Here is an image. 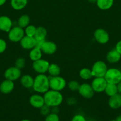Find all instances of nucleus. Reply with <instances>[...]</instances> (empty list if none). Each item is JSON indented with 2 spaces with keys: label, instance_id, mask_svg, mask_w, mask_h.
<instances>
[{
  "label": "nucleus",
  "instance_id": "nucleus-21",
  "mask_svg": "<svg viewBox=\"0 0 121 121\" xmlns=\"http://www.w3.org/2000/svg\"><path fill=\"white\" fill-rule=\"evenodd\" d=\"M27 4V0H11V6L15 10L23 9Z\"/></svg>",
  "mask_w": 121,
  "mask_h": 121
},
{
  "label": "nucleus",
  "instance_id": "nucleus-19",
  "mask_svg": "<svg viewBox=\"0 0 121 121\" xmlns=\"http://www.w3.org/2000/svg\"><path fill=\"white\" fill-rule=\"evenodd\" d=\"M121 58V54L119 53L116 49L110 50L106 56V60L110 63H115L118 62Z\"/></svg>",
  "mask_w": 121,
  "mask_h": 121
},
{
  "label": "nucleus",
  "instance_id": "nucleus-7",
  "mask_svg": "<svg viewBox=\"0 0 121 121\" xmlns=\"http://www.w3.org/2000/svg\"><path fill=\"white\" fill-rule=\"evenodd\" d=\"M49 65V63L47 60L40 59L36 61H33L32 66L34 70L37 73L45 74L47 72Z\"/></svg>",
  "mask_w": 121,
  "mask_h": 121
},
{
  "label": "nucleus",
  "instance_id": "nucleus-8",
  "mask_svg": "<svg viewBox=\"0 0 121 121\" xmlns=\"http://www.w3.org/2000/svg\"><path fill=\"white\" fill-rule=\"evenodd\" d=\"M21 69L14 66V67H10L7 69L5 71L4 76L5 79L14 82L19 79L21 77Z\"/></svg>",
  "mask_w": 121,
  "mask_h": 121
},
{
  "label": "nucleus",
  "instance_id": "nucleus-36",
  "mask_svg": "<svg viewBox=\"0 0 121 121\" xmlns=\"http://www.w3.org/2000/svg\"><path fill=\"white\" fill-rule=\"evenodd\" d=\"M115 49L119 53L121 54V40H120L117 43L116 47H115Z\"/></svg>",
  "mask_w": 121,
  "mask_h": 121
},
{
  "label": "nucleus",
  "instance_id": "nucleus-12",
  "mask_svg": "<svg viewBox=\"0 0 121 121\" xmlns=\"http://www.w3.org/2000/svg\"><path fill=\"white\" fill-rule=\"evenodd\" d=\"M20 44L21 47L25 50H32L35 47L36 39L34 37H29L24 35L20 40Z\"/></svg>",
  "mask_w": 121,
  "mask_h": 121
},
{
  "label": "nucleus",
  "instance_id": "nucleus-9",
  "mask_svg": "<svg viewBox=\"0 0 121 121\" xmlns=\"http://www.w3.org/2000/svg\"><path fill=\"white\" fill-rule=\"evenodd\" d=\"M78 91L83 98L87 99L92 98L94 94V91L91 85L87 83L80 85Z\"/></svg>",
  "mask_w": 121,
  "mask_h": 121
},
{
  "label": "nucleus",
  "instance_id": "nucleus-15",
  "mask_svg": "<svg viewBox=\"0 0 121 121\" xmlns=\"http://www.w3.org/2000/svg\"><path fill=\"white\" fill-rule=\"evenodd\" d=\"M29 102L30 104L35 108L40 109L45 105L43 97L38 94H34L31 96L29 99Z\"/></svg>",
  "mask_w": 121,
  "mask_h": 121
},
{
  "label": "nucleus",
  "instance_id": "nucleus-42",
  "mask_svg": "<svg viewBox=\"0 0 121 121\" xmlns=\"http://www.w3.org/2000/svg\"><path fill=\"white\" fill-rule=\"evenodd\" d=\"M117 121L116 120V119H115V120H113V121Z\"/></svg>",
  "mask_w": 121,
  "mask_h": 121
},
{
  "label": "nucleus",
  "instance_id": "nucleus-14",
  "mask_svg": "<svg viewBox=\"0 0 121 121\" xmlns=\"http://www.w3.org/2000/svg\"><path fill=\"white\" fill-rule=\"evenodd\" d=\"M41 50L43 53L46 54H53L57 50V46L55 43L51 41L45 40L41 47Z\"/></svg>",
  "mask_w": 121,
  "mask_h": 121
},
{
  "label": "nucleus",
  "instance_id": "nucleus-5",
  "mask_svg": "<svg viewBox=\"0 0 121 121\" xmlns=\"http://www.w3.org/2000/svg\"><path fill=\"white\" fill-rule=\"evenodd\" d=\"M66 85L65 79L59 76H52L49 78V87L52 90L60 92L65 88Z\"/></svg>",
  "mask_w": 121,
  "mask_h": 121
},
{
  "label": "nucleus",
  "instance_id": "nucleus-35",
  "mask_svg": "<svg viewBox=\"0 0 121 121\" xmlns=\"http://www.w3.org/2000/svg\"><path fill=\"white\" fill-rule=\"evenodd\" d=\"M45 41V40H36V44H35V47L39 48H41L43 44L44 41Z\"/></svg>",
  "mask_w": 121,
  "mask_h": 121
},
{
  "label": "nucleus",
  "instance_id": "nucleus-16",
  "mask_svg": "<svg viewBox=\"0 0 121 121\" xmlns=\"http://www.w3.org/2000/svg\"><path fill=\"white\" fill-rule=\"evenodd\" d=\"M14 89V82L5 79L0 84V92L3 94H8Z\"/></svg>",
  "mask_w": 121,
  "mask_h": 121
},
{
  "label": "nucleus",
  "instance_id": "nucleus-26",
  "mask_svg": "<svg viewBox=\"0 0 121 121\" xmlns=\"http://www.w3.org/2000/svg\"><path fill=\"white\" fill-rule=\"evenodd\" d=\"M30 21V17L28 15H26V14L22 15L20 17V18L18 20V26L22 28H26L27 26L29 25Z\"/></svg>",
  "mask_w": 121,
  "mask_h": 121
},
{
  "label": "nucleus",
  "instance_id": "nucleus-25",
  "mask_svg": "<svg viewBox=\"0 0 121 121\" xmlns=\"http://www.w3.org/2000/svg\"><path fill=\"white\" fill-rule=\"evenodd\" d=\"M47 72L51 76H58L60 73V68L56 64H50Z\"/></svg>",
  "mask_w": 121,
  "mask_h": 121
},
{
  "label": "nucleus",
  "instance_id": "nucleus-20",
  "mask_svg": "<svg viewBox=\"0 0 121 121\" xmlns=\"http://www.w3.org/2000/svg\"><path fill=\"white\" fill-rule=\"evenodd\" d=\"M114 0H97L96 5L102 10H107L112 7Z\"/></svg>",
  "mask_w": 121,
  "mask_h": 121
},
{
  "label": "nucleus",
  "instance_id": "nucleus-40",
  "mask_svg": "<svg viewBox=\"0 0 121 121\" xmlns=\"http://www.w3.org/2000/svg\"><path fill=\"white\" fill-rule=\"evenodd\" d=\"M88 1L91 3H94V2H96L97 0H88Z\"/></svg>",
  "mask_w": 121,
  "mask_h": 121
},
{
  "label": "nucleus",
  "instance_id": "nucleus-29",
  "mask_svg": "<svg viewBox=\"0 0 121 121\" xmlns=\"http://www.w3.org/2000/svg\"><path fill=\"white\" fill-rule=\"evenodd\" d=\"M79 86H80V85H79V83L78 82L75 81V80H72V81L70 82L68 84V88L72 91H78L79 87Z\"/></svg>",
  "mask_w": 121,
  "mask_h": 121
},
{
  "label": "nucleus",
  "instance_id": "nucleus-6",
  "mask_svg": "<svg viewBox=\"0 0 121 121\" xmlns=\"http://www.w3.org/2000/svg\"><path fill=\"white\" fill-rule=\"evenodd\" d=\"M24 31L23 28L19 26H15L12 27L8 31V37L11 41L14 43L20 42V40L24 36Z\"/></svg>",
  "mask_w": 121,
  "mask_h": 121
},
{
  "label": "nucleus",
  "instance_id": "nucleus-24",
  "mask_svg": "<svg viewBox=\"0 0 121 121\" xmlns=\"http://www.w3.org/2000/svg\"><path fill=\"white\" fill-rule=\"evenodd\" d=\"M104 92H105L107 96H109V97L112 96L113 95L118 93V92H117V85L107 83L105 90H104Z\"/></svg>",
  "mask_w": 121,
  "mask_h": 121
},
{
  "label": "nucleus",
  "instance_id": "nucleus-34",
  "mask_svg": "<svg viewBox=\"0 0 121 121\" xmlns=\"http://www.w3.org/2000/svg\"><path fill=\"white\" fill-rule=\"evenodd\" d=\"M71 121H87L85 118L81 115H76L71 119Z\"/></svg>",
  "mask_w": 121,
  "mask_h": 121
},
{
  "label": "nucleus",
  "instance_id": "nucleus-38",
  "mask_svg": "<svg viewBox=\"0 0 121 121\" xmlns=\"http://www.w3.org/2000/svg\"><path fill=\"white\" fill-rule=\"evenodd\" d=\"M7 0H0V6H2L6 2Z\"/></svg>",
  "mask_w": 121,
  "mask_h": 121
},
{
  "label": "nucleus",
  "instance_id": "nucleus-1",
  "mask_svg": "<svg viewBox=\"0 0 121 121\" xmlns=\"http://www.w3.org/2000/svg\"><path fill=\"white\" fill-rule=\"evenodd\" d=\"M45 104L50 108L58 106L63 101V96L59 91L50 90L44 93Z\"/></svg>",
  "mask_w": 121,
  "mask_h": 121
},
{
  "label": "nucleus",
  "instance_id": "nucleus-43",
  "mask_svg": "<svg viewBox=\"0 0 121 121\" xmlns=\"http://www.w3.org/2000/svg\"></svg>",
  "mask_w": 121,
  "mask_h": 121
},
{
  "label": "nucleus",
  "instance_id": "nucleus-31",
  "mask_svg": "<svg viewBox=\"0 0 121 121\" xmlns=\"http://www.w3.org/2000/svg\"><path fill=\"white\" fill-rule=\"evenodd\" d=\"M45 121H59V118L56 113H51L46 116Z\"/></svg>",
  "mask_w": 121,
  "mask_h": 121
},
{
  "label": "nucleus",
  "instance_id": "nucleus-37",
  "mask_svg": "<svg viewBox=\"0 0 121 121\" xmlns=\"http://www.w3.org/2000/svg\"><path fill=\"white\" fill-rule=\"evenodd\" d=\"M117 87L118 93H121V81L119 82L117 84Z\"/></svg>",
  "mask_w": 121,
  "mask_h": 121
},
{
  "label": "nucleus",
  "instance_id": "nucleus-41",
  "mask_svg": "<svg viewBox=\"0 0 121 121\" xmlns=\"http://www.w3.org/2000/svg\"><path fill=\"white\" fill-rule=\"evenodd\" d=\"M20 121H32L30 120H28V119H23V120Z\"/></svg>",
  "mask_w": 121,
  "mask_h": 121
},
{
  "label": "nucleus",
  "instance_id": "nucleus-11",
  "mask_svg": "<svg viewBox=\"0 0 121 121\" xmlns=\"http://www.w3.org/2000/svg\"><path fill=\"white\" fill-rule=\"evenodd\" d=\"M94 37L97 43L102 44L107 43L109 40V34L102 28H98L94 32Z\"/></svg>",
  "mask_w": 121,
  "mask_h": 121
},
{
  "label": "nucleus",
  "instance_id": "nucleus-33",
  "mask_svg": "<svg viewBox=\"0 0 121 121\" xmlns=\"http://www.w3.org/2000/svg\"><path fill=\"white\" fill-rule=\"evenodd\" d=\"M7 48V43L4 40L0 39V54L4 53Z\"/></svg>",
  "mask_w": 121,
  "mask_h": 121
},
{
  "label": "nucleus",
  "instance_id": "nucleus-28",
  "mask_svg": "<svg viewBox=\"0 0 121 121\" xmlns=\"http://www.w3.org/2000/svg\"><path fill=\"white\" fill-rule=\"evenodd\" d=\"M36 28L37 27H36L33 25H28L25 28L24 33L26 35L29 37H34L36 33Z\"/></svg>",
  "mask_w": 121,
  "mask_h": 121
},
{
  "label": "nucleus",
  "instance_id": "nucleus-27",
  "mask_svg": "<svg viewBox=\"0 0 121 121\" xmlns=\"http://www.w3.org/2000/svg\"><path fill=\"white\" fill-rule=\"evenodd\" d=\"M79 77L83 80H88L92 78L93 75L91 73V70L88 68H83L80 70L79 72Z\"/></svg>",
  "mask_w": 121,
  "mask_h": 121
},
{
  "label": "nucleus",
  "instance_id": "nucleus-23",
  "mask_svg": "<svg viewBox=\"0 0 121 121\" xmlns=\"http://www.w3.org/2000/svg\"><path fill=\"white\" fill-rule=\"evenodd\" d=\"M46 35H47V30L43 27H38L36 28L35 34H34V39L36 40H45Z\"/></svg>",
  "mask_w": 121,
  "mask_h": 121
},
{
  "label": "nucleus",
  "instance_id": "nucleus-22",
  "mask_svg": "<svg viewBox=\"0 0 121 121\" xmlns=\"http://www.w3.org/2000/svg\"><path fill=\"white\" fill-rule=\"evenodd\" d=\"M42 52L40 48L34 47L32 50H30V52L29 53V57L30 60L33 61L42 59Z\"/></svg>",
  "mask_w": 121,
  "mask_h": 121
},
{
  "label": "nucleus",
  "instance_id": "nucleus-13",
  "mask_svg": "<svg viewBox=\"0 0 121 121\" xmlns=\"http://www.w3.org/2000/svg\"><path fill=\"white\" fill-rule=\"evenodd\" d=\"M13 27V21L6 15L0 16V30L8 33Z\"/></svg>",
  "mask_w": 121,
  "mask_h": 121
},
{
  "label": "nucleus",
  "instance_id": "nucleus-4",
  "mask_svg": "<svg viewBox=\"0 0 121 121\" xmlns=\"http://www.w3.org/2000/svg\"><path fill=\"white\" fill-rule=\"evenodd\" d=\"M104 78L109 83L117 85L121 81V72L116 68L109 69L107 70Z\"/></svg>",
  "mask_w": 121,
  "mask_h": 121
},
{
  "label": "nucleus",
  "instance_id": "nucleus-39",
  "mask_svg": "<svg viewBox=\"0 0 121 121\" xmlns=\"http://www.w3.org/2000/svg\"><path fill=\"white\" fill-rule=\"evenodd\" d=\"M116 120L117 121H121V115L118 116V117L116 118Z\"/></svg>",
  "mask_w": 121,
  "mask_h": 121
},
{
  "label": "nucleus",
  "instance_id": "nucleus-30",
  "mask_svg": "<svg viewBox=\"0 0 121 121\" xmlns=\"http://www.w3.org/2000/svg\"><path fill=\"white\" fill-rule=\"evenodd\" d=\"M25 65H26V60L24 58L19 57L15 60V66L20 69L23 68L25 66Z\"/></svg>",
  "mask_w": 121,
  "mask_h": 121
},
{
  "label": "nucleus",
  "instance_id": "nucleus-32",
  "mask_svg": "<svg viewBox=\"0 0 121 121\" xmlns=\"http://www.w3.org/2000/svg\"><path fill=\"white\" fill-rule=\"evenodd\" d=\"M40 113L44 116H47V115H49L50 113V107L49 106H47L45 104L43 106L42 108H40Z\"/></svg>",
  "mask_w": 121,
  "mask_h": 121
},
{
  "label": "nucleus",
  "instance_id": "nucleus-18",
  "mask_svg": "<svg viewBox=\"0 0 121 121\" xmlns=\"http://www.w3.org/2000/svg\"><path fill=\"white\" fill-rule=\"evenodd\" d=\"M34 79L29 74H24L20 78V83L24 87L30 89L33 87Z\"/></svg>",
  "mask_w": 121,
  "mask_h": 121
},
{
  "label": "nucleus",
  "instance_id": "nucleus-10",
  "mask_svg": "<svg viewBox=\"0 0 121 121\" xmlns=\"http://www.w3.org/2000/svg\"><path fill=\"white\" fill-rule=\"evenodd\" d=\"M107 82L104 78H95L91 82V87L94 92L100 93L105 90Z\"/></svg>",
  "mask_w": 121,
  "mask_h": 121
},
{
  "label": "nucleus",
  "instance_id": "nucleus-2",
  "mask_svg": "<svg viewBox=\"0 0 121 121\" xmlns=\"http://www.w3.org/2000/svg\"><path fill=\"white\" fill-rule=\"evenodd\" d=\"M32 88L35 92L45 93L49 89V78L45 74H39L34 79Z\"/></svg>",
  "mask_w": 121,
  "mask_h": 121
},
{
  "label": "nucleus",
  "instance_id": "nucleus-17",
  "mask_svg": "<svg viewBox=\"0 0 121 121\" xmlns=\"http://www.w3.org/2000/svg\"><path fill=\"white\" fill-rule=\"evenodd\" d=\"M110 108L116 109L121 107V93H117L112 96H110L108 102Z\"/></svg>",
  "mask_w": 121,
  "mask_h": 121
},
{
  "label": "nucleus",
  "instance_id": "nucleus-3",
  "mask_svg": "<svg viewBox=\"0 0 121 121\" xmlns=\"http://www.w3.org/2000/svg\"><path fill=\"white\" fill-rule=\"evenodd\" d=\"M91 70L93 77L104 78V75L107 70V67L104 61L99 60L94 63Z\"/></svg>",
  "mask_w": 121,
  "mask_h": 121
}]
</instances>
